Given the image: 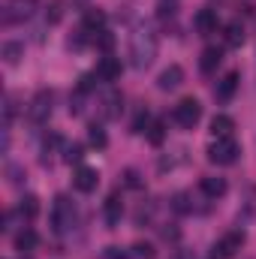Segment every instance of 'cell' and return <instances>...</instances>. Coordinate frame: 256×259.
Segmentation results:
<instances>
[{"label":"cell","instance_id":"cell-35","mask_svg":"<svg viewBox=\"0 0 256 259\" xmlns=\"http://www.w3.org/2000/svg\"><path fill=\"white\" fill-rule=\"evenodd\" d=\"M178 259H187V256H178Z\"/></svg>","mask_w":256,"mask_h":259},{"label":"cell","instance_id":"cell-30","mask_svg":"<svg viewBox=\"0 0 256 259\" xmlns=\"http://www.w3.org/2000/svg\"><path fill=\"white\" fill-rule=\"evenodd\" d=\"M148 124H151L148 112H139V115H136V121H133V130H136V133H145V127H148Z\"/></svg>","mask_w":256,"mask_h":259},{"label":"cell","instance_id":"cell-3","mask_svg":"<svg viewBox=\"0 0 256 259\" xmlns=\"http://www.w3.org/2000/svg\"><path fill=\"white\" fill-rule=\"evenodd\" d=\"M72 226H75V205L66 196H58L55 205H52V229L58 235H66Z\"/></svg>","mask_w":256,"mask_h":259},{"label":"cell","instance_id":"cell-25","mask_svg":"<svg viewBox=\"0 0 256 259\" xmlns=\"http://www.w3.org/2000/svg\"><path fill=\"white\" fill-rule=\"evenodd\" d=\"M61 18H64V9H61V0H52V3H49V9H46V21H49V24H58Z\"/></svg>","mask_w":256,"mask_h":259},{"label":"cell","instance_id":"cell-22","mask_svg":"<svg viewBox=\"0 0 256 259\" xmlns=\"http://www.w3.org/2000/svg\"><path fill=\"white\" fill-rule=\"evenodd\" d=\"M232 130H235V121H232L229 115H217V118L211 121V133H214V139H217V136H232Z\"/></svg>","mask_w":256,"mask_h":259},{"label":"cell","instance_id":"cell-10","mask_svg":"<svg viewBox=\"0 0 256 259\" xmlns=\"http://www.w3.org/2000/svg\"><path fill=\"white\" fill-rule=\"evenodd\" d=\"M181 84H184V69L178 64L166 66V69L160 72V78H157V88H160V91H175V88H181Z\"/></svg>","mask_w":256,"mask_h":259},{"label":"cell","instance_id":"cell-1","mask_svg":"<svg viewBox=\"0 0 256 259\" xmlns=\"http://www.w3.org/2000/svg\"><path fill=\"white\" fill-rule=\"evenodd\" d=\"M154 58H157V36L148 27H139L130 39V64L136 69H145L154 64Z\"/></svg>","mask_w":256,"mask_h":259},{"label":"cell","instance_id":"cell-33","mask_svg":"<svg viewBox=\"0 0 256 259\" xmlns=\"http://www.w3.org/2000/svg\"><path fill=\"white\" fill-rule=\"evenodd\" d=\"M12 115H15V103H12V97L6 100V124L12 121Z\"/></svg>","mask_w":256,"mask_h":259},{"label":"cell","instance_id":"cell-12","mask_svg":"<svg viewBox=\"0 0 256 259\" xmlns=\"http://www.w3.org/2000/svg\"><path fill=\"white\" fill-rule=\"evenodd\" d=\"M193 24H196V30H199L202 36H208V33L217 30V12H214V9H199L196 18H193Z\"/></svg>","mask_w":256,"mask_h":259},{"label":"cell","instance_id":"cell-15","mask_svg":"<svg viewBox=\"0 0 256 259\" xmlns=\"http://www.w3.org/2000/svg\"><path fill=\"white\" fill-rule=\"evenodd\" d=\"M121 199H118V193H112L109 199H106V205H103V214H106V223L109 226H118V220H121Z\"/></svg>","mask_w":256,"mask_h":259},{"label":"cell","instance_id":"cell-4","mask_svg":"<svg viewBox=\"0 0 256 259\" xmlns=\"http://www.w3.org/2000/svg\"><path fill=\"white\" fill-rule=\"evenodd\" d=\"M172 121H175L178 127H184V130H193L199 121H202V106H199V100H193V97L181 100V103L172 109Z\"/></svg>","mask_w":256,"mask_h":259},{"label":"cell","instance_id":"cell-6","mask_svg":"<svg viewBox=\"0 0 256 259\" xmlns=\"http://www.w3.org/2000/svg\"><path fill=\"white\" fill-rule=\"evenodd\" d=\"M36 9V0H9L6 9H3V24H15V21H24L30 18Z\"/></svg>","mask_w":256,"mask_h":259},{"label":"cell","instance_id":"cell-24","mask_svg":"<svg viewBox=\"0 0 256 259\" xmlns=\"http://www.w3.org/2000/svg\"><path fill=\"white\" fill-rule=\"evenodd\" d=\"M178 12V0H157V15L160 18H175Z\"/></svg>","mask_w":256,"mask_h":259},{"label":"cell","instance_id":"cell-17","mask_svg":"<svg viewBox=\"0 0 256 259\" xmlns=\"http://www.w3.org/2000/svg\"><path fill=\"white\" fill-rule=\"evenodd\" d=\"M235 88H238V72H226L223 81L217 84V100H232Z\"/></svg>","mask_w":256,"mask_h":259},{"label":"cell","instance_id":"cell-20","mask_svg":"<svg viewBox=\"0 0 256 259\" xmlns=\"http://www.w3.org/2000/svg\"><path fill=\"white\" fill-rule=\"evenodd\" d=\"M39 214V199L36 196H24L21 202H18V217L21 220H33Z\"/></svg>","mask_w":256,"mask_h":259},{"label":"cell","instance_id":"cell-18","mask_svg":"<svg viewBox=\"0 0 256 259\" xmlns=\"http://www.w3.org/2000/svg\"><path fill=\"white\" fill-rule=\"evenodd\" d=\"M121 109H124L121 94H115V91H112V94H106V97H103V115H106V118H118V115H121Z\"/></svg>","mask_w":256,"mask_h":259},{"label":"cell","instance_id":"cell-26","mask_svg":"<svg viewBox=\"0 0 256 259\" xmlns=\"http://www.w3.org/2000/svg\"><path fill=\"white\" fill-rule=\"evenodd\" d=\"M97 46H100L106 55H112V49H115V33H109V30H100V33H97Z\"/></svg>","mask_w":256,"mask_h":259},{"label":"cell","instance_id":"cell-27","mask_svg":"<svg viewBox=\"0 0 256 259\" xmlns=\"http://www.w3.org/2000/svg\"><path fill=\"white\" fill-rule=\"evenodd\" d=\"M81 157H84V148H81L78 142L66 145V154H64V160H66V163H81Z\"/></svg>","mask_w":256,"mask_h":259},{"label":"cell","instance_id":"cell-16","mask_svg":"<svg viewBox=\"0 0 256 259\" xmlns=\"http://www.w3.org/2000/svg\"><path fill=\"white\" fill-rule=\"evenodd\" d=\"M223 36H226V46L238 49V46L244 42V27H241V21H229V24L223 27Z\"/></svg>","mask_w":256,"mask_h":259},{"label":"cell","instance_id":"cell-31","mask_svg":"<svg viewBox=\"0 0 256 259\" xmlns=\"http://www.w3.org/2000/svg\"><path fill=\"white\" fill-rule=\"evenodd\" d=\"M133 250H136V256L139 259H154V247H151V244H142V241H139Z\"/></svg>","mask_w":256,"mask_h":259},{"label":"cell","instance_id":"cell-14","mask_svg":"<svg viewBox=\"0 0 256 259\" xmlns=\"http://www.w3.org/2000/svg\"><path fill=\"white\" fill-rule=\"evenodd\" d=\"M103 24H106V12H103V9H88V12H84V21H81L84 33H100Z\"/></svg>","mask_w":256,"mask_h":259},{"label":"cell","instance_id":"cell-11","mask_svg":"<svg viewBox=\"0 0 256 259\" xmlns=\"http://www.w3.org/2000/svg\"><path fill=\"white\" fill-rule=\"evenodd\" d=\"M223 61V52L217 49V46H208V49H202V55H199V69L205 72V75H211L217 66Z\"/></svg>","mask_w":256,"mask_h":259},{"label":"cell","instance_id":"cell-13","mask_svg":"<svg viewBox=\"0 0 256 259\" xmlns=\"http://www.w3.org/2000/svg\"><path fill=\"white\" fill-rule=\"evenodd\" d=\"M199 190L208 196V199H220V196H226V181L223 178H214V175H205L199 181Z\"/></svg>","mask_w":256,"mask_h":259},{"label":"cell","instance_id":"cell-19","mask_svg":"<svg viewBox=\"0 0 256 259\" xmlns=\"http://www.w3.org/2000/svg\"><path fill=\"white\" fill-rule=\"evenodd\" d=\"M36 244H39V235H36L33 229H21V232L15 235V250H21V253L33 250Z\"/></svg>","mask_w":256,"mask_h":259},{"label":"cell","instance_id":"cell-34","mask_svg":"<svg viewBox=\"0 0 256 259\" xmlns=\"http://www.w3.org/2000/svg\"><path fill=\"white\" fill-rule=\"evenodd\" d=\"M127 184L130 187H139V175L136 172H127Z\"/></svg>","mask_w":256,"mask_h":259},{"label":"cell","instance_id":"cell-8","mask_svg":"<svg viewBox=\"0 0 256 259\" xmlns=\"http://www.w3.org/2000/svg\"><path fill=\"white\" fill-rule=\"evenodd\" d=\"M97 184H100L97 169H91V166H78V169H75V175H72V187H75L78 193H94Z\"/></svg>","mask_w":256,"mask_h":259},{"label":"cell","instance_id":"cell-32","mask_svg":"<svg viewBox=\"0 0 256 259\" xmlns=\"http://www.w3.org/2000/svg\"><path fill=\"white\" fill-rule=\"evenodd\" d=\"M103 259H130L127 253H124V250H118V247H109V250H106V256Z\"/></svg>","mask_w":256,"mask_h":259},{"label":"cell","instance_id":"cell-5","mask_svg":"<svg viewBox=\"0 0 256 259\" xmlns=\"http://www.w3.org/2000/svg\"><path fill=\"white\" fill-rule=\"evenodd\" d=\"M52 103H55V94L52 91H39L33 100H30V109H27V118L33 124H46L49 115H52Z\"/></svg>","mask_w":256,"mask_h":259},{"label":"cell","instance_id":"cell-29","mask_svg":"<svg viewBox=\"0 0 256 259\" xmlns=\"http://www.w3.org/2000/svg\"><path fill=\"white\" fill-rule=\"evenodd\" d=\"M148 139H151V145H160V142L166 139V133H163V121H154V124L148 127Z\"/></svg>","mask_w":256,"mask_h":259},{"label":"cell","instance_id":"cell-28","mask_svg":"<svg viewBox=\"0 0 256 259\" xmlns=\"http://www.w3.org/2000/svg\"><path fill=\"white\" fill-rule=\"evenodd\" d=\"M172 208H175L178 214H187V211H190V196L187 193H175L172 196Z\"/></svg>","mask_w":256,"mask_h":259},{"label":"cell","instance_id":"cell-9","mask_svg":"<svg viewBox=\"0 0 256 259\" xmlns=\"http://www.w3.org/2000/svg\"><path fill=\"white\" fill-rule=\"evenodd\" d=\"M121 69H124V66H121L118 58L106 55V58L97 61V72H94V75H97L100 81H118V78H121Z\"/></svg>","mask_w":256,"mask_h":259},{"label":"cell","instance_id":"cell-21","mask_svg":"<svg viewBox=\"0 0 256 259\" xmlns=\"http://www.w3.org/2000/svg\"><path fill=\"white\" fill-rule=\"evenodd\" d=\"M0 55H3V61L9 66H15L24 58V46H21V42H3V52H0Z\"/></svg>","mask_w":256,"mask_h":259},{"label":"cell","instance_id":"cell-23","mask_svg":"<svg viewBox=\"0 0 256 259\" xmlns=\"http://www.w3.org/2000/svg\"><path fill=\"white\" fill-rule=\"evenodd\" d=\"M88 139H91V145H94V148H106V145H109L106 130L100 127V124H91V130H88Z\"/></svg>","mask_w":256,"mask_h":259},{"label":"cell","instance_id":"cell-7","mask_svg":"<svg viewBox=\"0 0 256 259\" xmlns=\"http://www.w3.org/2000/svg\"><path fill=\"white\" fill-rule=\"evenodd\" d=\"M241 247H244V232H226V235L217 241L214 256H217V259H232Z\"/></svg>","mask_w":256,"mask_h":259},{"label":"cell","instance_id":"cell-2","mask_svg":"<svg viewBox=\"0 0 256 259\" xmlns=\"http://www.w3.org/2000/svg\"><path fill=\"white\" fill-rule=\"evenodd\" d=\"M238 154H241V148H238V142L232 136H217L208 145V160L217 163V166H232L238 160Z\"/></svg>","mask_w":256,"mask_h":259}]
</instances>
